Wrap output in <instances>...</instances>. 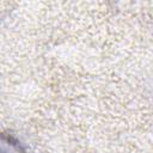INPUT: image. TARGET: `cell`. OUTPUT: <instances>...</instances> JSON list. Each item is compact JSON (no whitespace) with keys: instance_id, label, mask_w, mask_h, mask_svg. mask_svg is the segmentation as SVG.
<instances>
[{"instance_id":"cell-1","label":"cell","mask_w":153,"mask_h":153,"mask_svg":"<svg viewBox=\"0 0 153 153\" xmlns=\"http://www.w3.org/2000/svg\"><path fill=\"white\" fill-rule=\"evenodd\" d=\"M0 153H29L23 143L11 134L0 131Z\"/></svg>"}]
</instances>
